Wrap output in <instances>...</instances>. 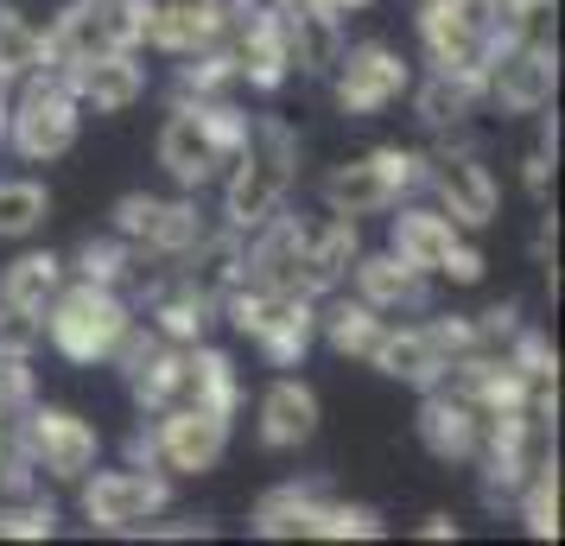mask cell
Masks as SVG:
<instances>
[{
	"instance_id": "6da1fadb",
	"label": "cell",
	"mask_w": 565,
	"mask_h": 546,
	"mask_svg": "<svg viewBox=\"0 0 565 546\" xmlns=\"http://www.w3.org/2000/svg\"><path fill=\"white\" fill-rule=\"evenodd\" d=\"M292 172H299V133L286 128L280 115H255L248 133H242V147H235V179L223 191V223L242 235L255 223H267L286 204Z\"/></svg>"
},
{
	"instance_id": "7a4b0ae2",
	"label": "cell",
	"mask_w": 565,
	"mask_h": 546,
	"mask_svg": "<svg viewBox=\"0 0 565 546\" xmlns=\"http://www.w3.org/2000/svg\"><path fill=\"white\" fill-rule=\"evenodd\" d=\"M260 540H382V515L369 502H337L324 483H280L255 502Z\"/></svg>"
},
{
	"instance_id": "3957f363",
	"label": "cell",
	"mask_w": 565,
	"mask_h": 546,
	"mask_svg": "<svg viewBox=\"0 0 565 546\" xmlns=\"http://www.w3.org/2000/svg\"><path fill=\"white\" fill-rule=\"evenodd\" d=\"M242 133H248V115L230 108L223 96H216V103H179L172 121L159 128V165L172 172V184L198 191V184L216 179V165L235 159Z\"/></svg>"
},
{
	"instance_id": "277c9868",
	"label": "cell",
	"mask_w": 565,
	"mask_h": 546,
	"mask_svg": "<svg viewBox=\"0 0 565 546\" xmlns=\"http://www.w3.org/2000/svg\"><path fill=\"white\" fill-rule=\"evenodd\" d=\"M147 20H153V0H71L57 13V26L45 32L39 71H71L83 57L134 52V45H147Z\"/></svg>"
},
{
	"instance_id": "5b68a950",
	"label": "cell",
	"mask_w": 565,
	"mask_h": 546,
	"mask_svg": "<svg viewBox=\"0 0 565 546\" xmlns=\"http://www.w3.org/2000/svg\"><path fill=\"white\" fill-rule=\"evenodd\" d=\"M223 312H230V324L255 343L274 368H292L311 350V338H318V312H311L306 292H274V287L235 280V287L223 292Z\"/></svg>"
},
{
	"instance_id": "8992f818",
	"label": "cell",
	"mask_w": 565,
	"mask_h": 546,
	"mask_svg": "<svg viewBox=\"0 0 565 546\" xmlns=\"http://www.w3.org/2000/svg\"><path fill=\"white\" fill-rule=\"evenodd\" d=\"M128 324H134L128 299H121V292H108V287H89V280L57 287L52 306L39 312V331H45L71 363H108Z\"/></svg>"
},
{
	"instance_id": "52a82bcc",
	"label": "cell",
	"mask_w": 565,
	"mask_h": 546,
	"mask_svg": "<svg viewBox=\"0 0 565 546\" xmlns=\"http://www.w3.org/2000/svg\"><path fill=\"white\" fill-rule=\"evenodd\" d=\"M419 184H426V159L407 153V147H375L369 159L324 172L318 191H324V210H337V216H375V210H394Z\"/></svg>"
},
{
	"instance_id": "ba28073f",
	"label": "cell",
	"mask_w": 565,
	"mask_h": 546,
	"mask_svg": "<svg viewBox=\"0 0 565 546\" xmlns=\"http://www.w3.org/2000/svg\"><path fill=\"white\" fill-rule=\"evenodd\" d=\"M20 103L7 108V140L20 159H57L77 147V121H83V103L71 96V83L57 71H32L20 77Z\"/></svg>"
},
{
	"instance_id": "9c48e42d",
	"label": "cell",
	"mask_w": 565,
	"mask_h": 546,
	"mask_svg": "<svg viewBox=\"0 0 565 546\" xmlns=\"http://www.w3.org/2000/svg\"><path fill=\"white\" fill-rule=\"evenodd\" d=\"M153 432H134V458L153 470H179V477H204L223 445H230V419L204 414V407H172V414H153Z\"/></svg>"
},
{
	"instance_id": "30bf717a",
	"label": "cell",
	"mask_w": 565,
	"mask_h": 546,
	"mask_svg": "<svg viewBox=\"0 0 565 546\" xmlns=\"http://www.w3.org/2000/svg\"><path fill=\"white\" fill-rule=\"evenodd\" d=\"M13 439L26 451V464L57 477V483H83V477L96 470V458H103L96 426L77 419L71 407H26V426H20Z\"/></svg>"
},
{
	"instance_id": "8fae6325",
	"label": "cell",
	"mask_w": 565,
	"mask_h": 546,
	"mask_svg": "<svg viewBox=\"0 0 565 546\" xmlns=\"http://www.w3.org/2000/svg\"><path fill=\"white\" fill-rule=\"evenodd\" d=\"M559 89V52L546 39H521V45H495L483 64V96L502 115H540Z\"/></svg>"
},
{
	"instance_id": "7c38bea8",
	"label": "cell",
	"mask_w": 565,
	"mask_h": 546,
	"mask_svg": "<svg viewBox=\"0 0 565 546\" xmlns=\"http://www.w3.org/2000/svg\"><path fill=\"white\" fill-rule=\"evenodd\" d=\"M166 502H172V483L153 464L83 477V515H89V527H103V534H140Z\"/></svg>"
},
{
	"instance_id": "4fadbf2b",
	"label": "cell",
	"mask_w": 565,
	"mask_h": 546,
	"mask_svg": "<svg viewBox=\"0 0 565 546\" xmlns=\"http://www.w3.org/2000/svg\"><path fill=\"white\" fill-rule=\"evenodd\" d=\"M115 216V235L147 248L153 260H179L198 235H204V216L191 197H153V191H128L121 204L108 210Z\"/></svg>"
},
{
	"instance_id": "5bb4252c",
	"label": "cell",
	"mask_w": 565,
	"mask_h": 546,
	"mask_svg": "<svg viewBox=\"0 0 565 546\" xmlns=\"http://www.w3.org/2000/svg\"><path fill=\"white\" fill-rule=\"evenodd\" d=\"M331 83H337V108L343 115H382L387 103H401L413 89V71L401 64L394 45L369 39V45H350V52L337 57Z\"/></svg>"
},
{
	"instance_id": "9a60e30c",
	"label": "cell",
	"mask_w": 565,
	"mask_h": 546,
	"mask_svg": "<svg viewBox=\"0 0 565 546\" xmlns=\"http://www.w3.org/2000/svg\"><path fill=\"white\" fill-rule=\"evenodd\" d=\"M426 184L438 191V210H445L458 229H483V223H495L502 191H495L489 165L470 153V147H445V153L426 159Z\"/></svg>"
},
{
	"instance_id": "2e32d148",
	"label": "cell",
	"mask_w": 565,
	"mask_h": 546,
	"mask_svg": "<svg viewBox=\"0 0 565 546\" xmlns=\"http://www.w3.org/2000/svg\"><path fill=\"white\" fill-rule=\"evenodd\" d=\"M419 45L438 71H483L489 32L477 0H419Z\"/></svg>"
},
{
	"instance_id": "e0dca14e",
	"label": "cell",
	"mask_w": 565,
	"mask_h": 546,
	"mask_svg": "<svg viewBox=\"0 0 565 546\" xmlns=\"http://www.w3.org/2000/svg\"><path fill=\"white\" fill-rule=\"evenodd\" d=\"M274 20H280V39H286V57L292 71L306 77H331L337 57H343V26L324 0H267Z\"/></svg>"
},
{
	"instance_id": "ac0fdd59",
	"label": "cell",
	"mask_w": 565,
	"mask_h": 546,
	"mask_svg": "<svg viewBox=\"0 0 565 546\" xmlns=\"http://www.w3.org/2000/svg\"><path fill=\"white\" fill-rule=\"evenodd\" d=\"M223 45L235 57V77L255 83V89H280L292 77V57H286V39H280V20H274V7H248V13H235L230 32H223Z\"/></svg>"
},
{
	"instance_id": "d6986e66",
	"label": "cell",
	"mask_w": 565,
	"mask_h": 546,
	"mask_svg": "<svg viewBox=\"0 0 565 546\" xmlns=\"http://www.w3.org/2000/svg\"><path fill=\"white\" fill-rule=\"evenodd\" d=\"M57 77L71 83V96L83 108H96V115H121L128 103L147 96V71L134 64V52H103V57H83L71 71H57Z\"/></svg>"
},
{
	"instance_id": "ffe728a7",
	"label": "cell",
	"mask_w": 565,
	"mask_h": 546,
	"mask_svg": "<svg viewBox=\"0 0 565 546\" xmlns=\"http://www.w3.org/2000/svg\"><path fill=\"white\" fill-rule=\"evenodd\" d=\"M350 280H356V299L362 306H375V312H426V267H413L401 260L394 248L387 255H356L350 260Z\"/></svg>"
},
{
	"instance_id": "44dd1931",
	"label": "cell",
	"mask_w": 565,
	"mask_h": 546,
	"mask_svg": "<svg viewBox=\"0 0 565 546\" xmlns=\"http://www.w3.org/2000/svg\"><path fill=\"white\" fill-rule=\"evenodd\" d=\"M419 439L445 464H470L477 445H483V414L458 388L445 394V382H438V388H426V407H419Z\"/></svg>"
},
{
	"instance_id": "7402d4cb",
	"label": "cell",
	"mask_w": 565,
	"mask_h": 546,
	"mask_svg": "<svg viewBox=\"0 0 565 546\" xmlns=\"http://www.w3.org/2000/svg\"><path fill=\"white\" fill-rule=\"evenodd\" d=\"M362 255V229L356 216H324V223H306V255H299V274H306V292H337L350 280V260Z\"/></svg>"
},
{
	"instance_id": "603a6c76",
	"label": "cell",
	"mask_w": 565,
	"mask_h": 546,
	"mask_svg": "<svg viewBox=\"0 0 565 546\" xmlns=\"http://www.w3.org/2000/svg\"><path fill=\"white\" fill-rule=\"evenodd\" d=\"M179 260L184 267H172V280L191 287L198 299H216V306H223V292L242 280V229H230V223H223V229H204Z\"/></svg>"
},
{
	"instance_id": "cb8c5ba5",
	"label": "cell",
	"mask_w": 565,
	"mask_h": 546,
	"mask_svg": "<svg viewBox=\"0 0 565 546\" xmlns=\"http://www.w3.org/2000/svg\"><path fill=\"white\" fill-rule=\"evenodd\" d=\"M179 407H204V414L235 419L242 407V382H235V363L210 343H184V363H179Z\"/></svg>"
},
{
	"instance_id": "d4e9b609",
	"label": "cell",
	"mask_w": 565,
	"mask_h": 546,
	"mask_svg": "<svg viewBox=\"0 0 565 546\" xmlns=\"http://www.w3.org/2000/svg\"><path fill=\"white\" fill-rule=\"evenodd\" d=\"M477 108H483V71H438L433 64V77L413 89V115H419V128H433V133L463 128Z\"/></svg>"
},
{
	"instance_id": "484cf974",
	"label": "cell",
	"mask_w": 565,
	"mask_h": 546,
	"mask_svg": "<svg viewBox=\"0 0 565 546\" xmlns=\"http://www.w3.org/2000/svg\"><path fill=\"white\" fill-rule=\"evenodd\" d=\"M230 32V20L210 7V0H153V20H147V45L153 52H198V45H216Z\"/></svg>"
},
{
	"instance_id": "4316f807",
	"label": "cell",
	"mask_w": 565,
	"mask_h": 546,
	"mask_svg": "<svg viewBox=\"0 0 565 546\" xmlns=\"http://www.w3.org/2000/svg\"><path fill=\"white\" fill-rule=\"evenodd\" d=\"M311 432H318V394L306 382L280 375L274 388L260 394V445L267 451H299Z\"/></svg>"
},
{
	"instance_id": "83f0119b",
	"label": "cell",
	"mask_w": 565,
	"mask_h": 546,
	"mask_svg": "<svg viewBox=\"0 0 565 546\" xmlns=\"http://www.w3.org/2000/svg\"><path fill=\"white\" fill-rule=\"evenodd\" d=\"M369 363L382 368V375H394V382H407V388H438V382H451V363L438 356V343L426 338V324H407V331L387 324Z\"/></svg>"
},
{
	"instance_id": "f1b7e54d",
	"label": "cell",
	"mask_w": 565,
	"mask_h": 546,
	"mask_svg": "<svg viewBox=\"0 0 565 546\" xmlns=\"http://www.w3.org/2000/svg\"><path fill=\"white\" fill-rule=\"evenodd\" d=\"M401 260H413V267H426V274H438L445 267V255L458 248V223L445 216V210H401L394 216V242H387Z\"/></svg>"
},
{
	"instance_id": "f546056e",
	"label": "cell",
	"mask_w": 565,
	"mask_h": 546,
	"mask_svg": "<svg viewBox=\"0 0 565 546\" xmlns=\"http://www.w3.org/2000/svg\"><path fill=\"white\" fill-rule=\"evenodd\" d=\"M64 274H71V260L52 255V248H39V255H20L7 274H0V306H20V312H45L52 306V292L64 287Z\"/></svg>"
},
{
	"instance_id": "4dcf8cb0",
	"label": "cell",
	"mask_w": 565,
	"mask_h": 546,
	"mask_svg": "<svg viewBox=\"0 0 565 546\" xmlns=\"http://www.w3.org/2000/svg\"><path fill=\"white\" fill-rule=\"evenodd\" d=\"M318 331H324V343H331L337 356L369 363V356H375V343H382V331H387V318L375 312V306H362V299H337L331 312L318 318Z\"/></svg>"
},
{
	"instance_id": "1f68e13d",
	"label": "cell",
	"mask_w": 565,
	"mask_h": 546,
	"mask_svg": "<svg viewBox=\"0 0 565 546\" xmlns=\"http://www.w3.org/2000/svg\"><path fill=\"white\" fill-rule=\"evenodd\" d=\"M235 57L230 45L216 39V45H198V52H184L179 64V103H216V96H230L235 89Z\"/></svg>"
},
{
	"instance_id": "d6a6232c",
	"label": "cell",
	"mask_w": 565,
	"mask_h": 546,
	"mask_svg": "<svg viewBox=\"0 0 565 546\" xmlns=\"http://www.w3.org/2000/svg\"><path fill=\"white\" fill-rule=\"evenodd\" d=\"M477 7H483L489 52L521 45V39H546V26H553V0H477Z\"/></svg>"
},
{
	"instance_id": "836d02e7",
	"label": "cell",
	"mask_w": 565,
	"mask_h": 546,
	"mask_svg": "<svg viewBox=\"0 0 565 546\" xmlns=\"http://www.w3.org/2000/svg\"><path fill=\"white\" fill-rule=\"evenodd\" d=\"M52 216V191L32 179H0V242H20Z\"/></svg>"
},
{
	"instance_id": "e575fe53",
	"label": "cell",
	"mask_w": 565,
	"mask_h": 546,
	"mask_svg": "<svg viewBox=\"0 0 565 546\" xmlns=\"http://www.w3.org/2000/svg\"><path fill=\"white\" fill-rule=\"evenodd\" d=\"M39 64H45V32L26 26V13L0 0V71L20 83V77H32Z\"/></svg>"
},
{
	"instance_id": "d590c367",
	"label": "cell",
	"mask_w": 565,
	"mask_h": 546,
	"mask_svg": "<svg viewBox=\"0 0 565 546\" xmlns=\"http://www.w3.org/2000/svg\"><path fill=\"white\" fill-rule=\"evenodd\" d=\"M514 502H521V515H527V534H534V540H559V464H553V458L521 483Z\"/></svg>"
},
{
	"instance_id": "8d00e7d4",
	"label": "cell",
	"mask_w": 565,
	"mask_h": 546,
	"mask_svg": "<svg viewBox=\"0 0 565 546\" xmlns=\"http://www.w3.org/2000/svg\"><path fill=\"white\" fill-rule=\"evenodd\" d=\"M57 508L52 502H7L0 495V540H52Z\"/></svg>"
},
{
	"instance_id": "74e56055",
	"label": "cell",
	"mask_w": 565,
	"mask_h": 546,
	"mask_svg": "<svg viewBox=\"0 0 565 546\" xmlns=\"http://www.w3.org/2000/svg\"><path fill=\"white\" fill-rule=\"evenodd\" d=\"M39 312H20V306H0V356H32L39 350Z\"/></svg>"
},
{
	"instance_id": "f35d334b",
	"label": "cell",
	"mask_w": 565,
	"mask_h": 546,
	"mask_svg": "<svg viewBox=\"0 0 565 546\" xmlns=\"http://www.w3.org/2000/svg\"><path fill=\"white\" fill-rule=\"evenodd\" d=\"M521 179H527V197H534L540 210L553 204V153H546V147L521 159Z\"/></svg>"
},
{
	"instance_id": "ab89813d",
	"label": "cell",
	"mask_w": 565,
	"mask_h": 546,
	"mask_svg": "<svg viewBox=\"0 0 565 546\" xmlns=\"http://www.w3.org/2000/svg\"><path fill=\"white\" fill-rule=\"evenodd\" d=\"M438 274H451L458 287H477V280H483V255H477L470 242H458V248L445 255V267H438Z\"/></svg>"
},
{
	"instance_id": "60d3db41",
	"label": "cell",
	"mask_w": 565,
	"mask_h": 546,
	"mask_svg": "<svg viewBox=\"0 0 565 546\" xmlns=\"http://www.w3.org/2000/svg\"><path fill=\"white\" fill-rule=\"evenodd\" d=\"M419 534H426V540H445V534L458 540V521H451V515H426V527H419Z\"/></svg>"
},
{
	"instance_id": "b9f144b4",
	"label": "cell",
	"mask_w": 565,
	"mask_h": 546,
	"mask_svg": "<svg viewBox=\"0 0 565 546\" xmlns=\"http://www.w3.org/2000/svg\"><path fill=\"white\" fill-rule=\"evenodd\" d=\"M210 7H216L223 20H235V13H248V7H260V0H210Z\"/></svg>"
},
{
	"instance_id": "7bdbcfd3",
	"label": "cell",
	"mask_w": 565,
	"mask_h": 546,
	"mask_svg": "<svg viewBox=\"0 0 565 546\" xmlns=\"http://www.w3.org/2000/svg\"><path fill=\"white\" fill-rule=\"evenodd\" d=\"M331 13H362V7H375V0H324Z\"/></svg>"
},
{
	"instance_id": "ee69618b",
	"label": "cell",
	"mask_w": 565,
	"mask_h": 546,
	"mask_svg": "<svg viewBox=\"0 0 565 546\" xmlns=\"http://www.w3.org/2000/svg\"><path fill=\"white\" fill-rule=\"evenodd\" d=\"M7 89H13V77H7V71H0V103H7Z\"/></svg>"
},
{
	"instance_id": "f6af8a7d",
	"label": "cell",
	"mask_w": 565,
	"mask_h": 546,
	"mask_svg": "<svg viewBox=\"0 0 565 546\" xmlns=\"http://www.w3.org/2000/svg\"><path fill=\"white\" fill-rule=\"evenodd\" d=\"M0 147H7V103H0Z\"/></svg>"
}]
</instances>
